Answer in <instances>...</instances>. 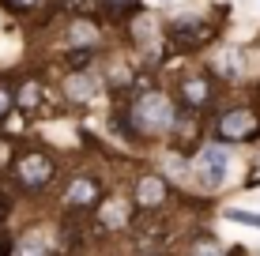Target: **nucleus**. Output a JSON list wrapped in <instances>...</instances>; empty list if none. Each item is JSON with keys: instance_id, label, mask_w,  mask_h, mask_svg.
<instances>
[{"instance_id": "f257e3e1", "label": "nucleus", "mask_w": 260, "mask_h": 256, "mask_svg": "<svg viewBox=\"0 0 260 256\" xmlns=\"http://www.w3.org/2000/svg\"><path fill=\"white\" fill-rule=\"evenodd\" d=\"M132 121H136V132H158V128H170L174 125V105H170L166 94L151 91L143 94L132 109Z\"/></svg>"}, {"instance_id": "f03ea898", "label": "nucleus", "mask_w": 260, "mask_h": 256, "mask_svg": "<svg viewBox=\"0 0 260 256\" xmlns=\"http://www.w3.org/2000/svg\"><path fill=\"white\" fill-rule=\"evenodd\" d=\"M53 173H57V166L49 162L46 155H23L19 162H15V177H19L26 189H46V185L53 181Z\"/></svg>"}, {"instance_id": "7ed1b4c3", "label": "nucleus", "mask_w": 260, "mask_h": 256, "mask_svg": "<svg viewBox=\"0 0 260 256\" xmlns=\"http://www.w3.org/2000/svg\"><path fill=\"white\" fill-rule=\"evenodd\" d=\"M253 132H256V113L245 109V105H234V109H226L219 117V139L238 143V139H249Z\"/></svg>"}, {"instance_id": "20e7f679", "label": "nucleus", "mask_w": 260, "mask_h": 256, "mask_svg": "<svg viewBox=\"0 0 260 256\" xmlns=\"http://www.w3.org/2000/svg\"><path fill=\"white\" fill-rule=\"evenodd\" d=\"M177 98H181V105H189V109H200V105H208V98H211L208 76H185L181 83H177Z\"/></svg>"}, {"instance_id": "39448f33", "label": "nucleus", "mask_w": 260, "mask_h": 256, "mask_svg": "<svg viewBox=\"0 0 260 256\" xmlns=\"http://www.w3.org/2000/svg\"><path fill=\"white\" fill-rule=\"evenodd\" d=\"M166 200V181L158 177V173H143L136 181V204L143 207H158Z\"/></svg>"}, {"instance_id": "423d86ee", "label": "nucleus", "mask_w": 260, "mask_h": 256, "mask_svg": "<svg viewBox=\"0 0 260 256\" xmlns=\"http://www.w3.org/2000/svg\"><path fill=\"white\" fill-rule=\"evenodd\" d=\"M200 177H204V185H219L226 177V155H222L219 147H208V151L200 155Z\"/></svg>"}, {"instance_id": "0eeeda50", "label": "nucleus", "mask_w": 260, "mask_h": 256, "mask_svg": "<svg viewBox=\"0 0 260 256\" xmlns=\"http://www.w3.org/2000/svg\"><path fill=\"white\" fill-rule=\"evenodd\" d=\"M204 38H208V23H200V19H177L174 23V42L177 46H200Z\"/></svg>"}, {"instance_id": "6e6552de", "label": "nucleus", "mask_w": 260, "mask_h": 256, "mask_svg": "<svg viewBox=\"0 0 260 256\" xmlns=\"http://www.w3.org/2000/svg\"><path fill=\"white\" fill-rule=\"evenodd\" d=\"M68 204L72 207H91V204H98V185L91 181V177H76L68 185Z\"/></svg>"}, {"instance_id": "1a4fd4ad", "label": "nucleus", "mask_w": 260, "mask_h": 256, "mask_svg": "<svg viewBox=\"0 0 260 256\" xmlns=\"http://www.w3.org/2000/svg\"><path fill=\"white\" fill-rule=\"evenodd\" d=\"M64 91H68L72 102H87V98H91V91H94V83H91V76L72 72V76L64 79Z\"/></svg>"}, {"instance_id": "9d476101", "label": "nucleus", "mask_w": 260, "mask_h": 256, "mask_svg": "<svg viewBox=\"0 0 260 256\" xmlns=\"http://www.w3.org/2000/svg\"><path fill=\"white\" fill-rule=\"evenodd\" d=\"M68 42H72V46H79V49H83L87 42H94V26L87 23V19H76V23H72V34H68ZM87 49H91V46H87Z\"/></svg>"}, {"instance_id": "9b49d317", "label": "nucleus", "mask_w": 260, "mask_h": 256, "mask_svg": "<svg viewBox=\"0 0 260 256\" xmlns=\"http://www.w3.org/2000/svg\"><path fill=\"white\" fill-rule=\"evenodd\" d=\"M15 105H19V109H38L42 105V87L38 83H26L19 94H15Z\"/></svg>"}, {"instance_id": "f8f14e48", "label": "nucleus", "mask_w": 260, "mask_h": 256, "mask_svg": "<svg viewBox=\"0 0 260 256\" xmlns=\"http://www.w3.org/2000/svg\"><path fill=\"white\" fill-rule=\"evenodd\" d=\"M113 218H117V223H128V207L117 204V200H106L102 204V226H110Z\"/></svg>"}, {"instance_id": "ddd939ff", "label": "nucleus", "mask_w": 260, "mask_h": 256, "mask_svg": "<svg viewBox=\"0 0 260 256\" xmlns=\"http://www.w3.org/2000/svg\"><path fill=\"white\" fill-rule=\"evenodd\" d=\"M238 68H241L238 53H222V57L215 60V72H219V76H238Z\"/></svg>"}, {"instance_id": "4468645a", "label": "nucleus", "mask_w": 260, "mask_h": 256, "mask_svg": "<svg viewBox=\"0 0 260 256\" xmlns=\"http://www.w3.org/2000/svg\"><path fill=\"white\" fill-rule=\"evenodd\" d=\"M226 218H230V223H241V226H253V230H260V215H256V211H238V207H230Z\"/></svg>"}, {"instance_id": "2eb2a0df", "label": "nucleus", "mask_w": 260, "mask_h": 256, "mask_svg": "<svg viewBox=\"0 0 260 256\" xmlns=\"http://www.w3.org/2000/svg\"><path fill=\"white\" fill-rule=\"evenodd\" d=\"M15 256H49V245L38 241V237H30V241H23L19 249H15Z\"/></svg>"}, {"instance_id": "dca6fc26", "label": "nucleus", "mask_w": 260, "mask_h": 256, "mask_svg": "<svg viewBox=\"0 0 260 256\" xmlns=\"http://www.w3.org/2000/svg\"><path fill=\"white\" fill-rule=\"evenodd\" d=\"M12 109H15V91L8 83H0V117H8Z\"/></svg>"}, {"instance_id": "f3484780", "label": "nucleus", "mask_w": 260, "mask_h": 256, "mask_svg": "<svg viewBox=\"0 0 260 256\" xmlns=\"http://www.w3.org/2000/svg\"><path fill=\"white\" fill-rule=\"evenodd\" d=\"M192 256H222V249L211 241V237H200V241L192 245Z\"/></svg>"}, {"instance_id": "a211bd4d", "label": "nucleus", "mask_w": 260, "mask_h": 256, "mask_svg": "<svg viewBox=\"0 0 260 256\" xmlns=\"http://www.w3.org/2000/svg\"><path fill=\"white\" fill-rule=\"evenodd\" d=\"M87 60H91V49H76L72 53V68H83Z\"/></svg>"}, {"instance_id": "6ab92c4d", "label": "nucleus", "mask_w": 260, "mask_h": 256, "mask_svg": "<svg viewBox=\"0 0 260 256\" xmlns=\"http://www.w3.org/2000/svg\"><path fill=\"white\" fill-rule=\"evenodd\" d=\"M8 162H12V143L0 139V166H8Z\"/></svg>"}, {"instance_id": "aec40b11", "label": "nucleus", "mask_w": 260, "mask_h": 256, "mask_svg": "<svg viewBox=\"0 0 260 256\" xmlns=\"http://www.w3.org/2000/svg\"><path fill=\"white\" fill-rule=\"evenodd\" d=\"M12 4H15V8H26V4H34V0H12Z\"/></svg>"}, {"instance_id": "412c9836", "label": "nucleus", "mask_w": 260, "mask_h": 256, "mask_svg": "<svg viewBox=\"0 0 260 256\" xmlns=\"http://www.w3.org/2000/svg\"><path fill=\"white\" fill-rule=\"evenodd\" d=\"M0 215H4V200H0Z\"/></svg>"}]
</instances>
